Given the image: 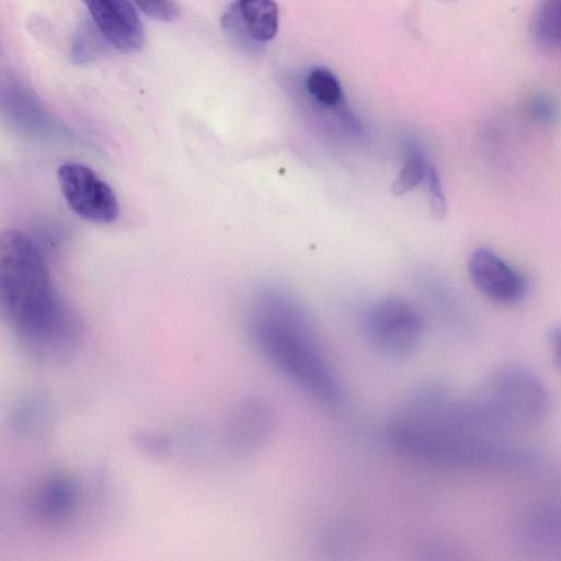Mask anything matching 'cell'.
<instances>
[{"label": "cell", "instance_id": "cell-1", "mask_svg": "<svg viewBox=\"0 0 561 561\" xmlns=\"http://www.w3.org/2000/svg\"><path fill=\"white\" fill-rule=\"evenodd\" d=\"M0 316L39 358L60 359L76 342V332L48 289L39 251L15 230L0 233Z\"/></svg>", "mask_w": 561, "mask_h": 561}, {"label": "cell", "instance_id": "cell-2", "mask_svg": "<svg viewBox=\"0 0 561 561\" xmlns=\"http://www.w3.org/2000/svg\"><path fill=\"white\" fill-rule=\"evenodd\" d=\"M250 336L259 353L307 396L329 407L342 402L340 379L295 306L264 304L251 319Z\"/></svg>", "mask_w": 561, "mask_h": 561}, {"label": "cell", "instance_id": "cell-3", "mask_svg": "<svg viewBox=\"0 0 561 561\" xmlns=\"http://www.w3.org/2000/svg\"><path fill=\"white\" fill-rule=\"evenodd\" d=\"M549 399L541 379L519 365L501 366L459 402L445 404L447 420L471 434H513L536 427Z\"/></svg>", "mask_w": 561, "mask_h": 561}, {"label": "cell", "instance_id": "cell-4", "mask_svg": "<svg viewBox=\"0 0 561 561\" xmlns=\"http://www.w3.org/2000/svg\"><path fill=\"white\" fill-rule=\"evenodd\" d=\"M365 334L370 344L387 357L403 359L419 347L423 320L410 302L388 297L374 304L365 314Z\"/></svg>", "mask_w": 561, "mask_h": 561}, {"label": "cell", "instance_id": "cell-5", "mask_svg": "<svg viewBox=\"0 0 561 561\" xmlns=\"http://www.w3.org/2000/svg\"><path fill=\"white\" fill-rule=\"evenodd\" d=\"M274 427V411L264 399H240L217 430L221 456L245 459L255 455L271 439Z\"/></svg>", "mask_w": 561, "mask_h": 561}, {"label": "cell", "instance_id": "cell-6", "mask_svg": "<svg viewBox=\"0 0 561 561\" xmlns=\"http://www.w3.org/2000/svg\"><path fill=\"white\" fill-rule=\"evenodd\" d=\"M58 179L65 199L77 215L99 224L116 220L119 215L117 197L93 170L66 163L59 168Z\"/></svg>", "mask_w": 561, "mask_h": 561}, {"label": "cell", "instance_id": "cell-7", "mask_svg": "<svg viewBox=\"0 0 561 561\" xmlns=\"http://www.w3.org/2000/svg\"><path fill=\"white\" fill-rule=\"evenodd\" d=\"M468 272L476 288L497 302H515L527 293V280L490 249H477L469 260Z\"/></svg>", "mask_w": 561, "mask_h": 561}, {"label": "cell", "instance_id": "cell-8", "mask_svg": "<svg viewBox=\"0 0 561 561\" xmlns=\"http://www.w3.org/2000/svg\"><path fill=\"white\" fill-rule=\"evenodd\" d=\"M106 41L126 53L139 50L145 41L142 24L130 0H82Z\"/></svg>", "mask_w": 561, "mask_h": 561}, {"label": "cell", "instance_id": "cell-9", "mask_svg": "<svg viewBox=\"0 0 561 561\" xmlns=\"http://www.w3.org/2000/svg\"><path fill=\"white\" fill-rule=\"evenodd\" d=\"M77 501V486L65 476L49 477L39 485L35 495L37 512L53 523L67 519L76 508Z\"/></svg>", "mask_w": 561, "mask_h": 561}, {"label": "cell", "instance_id": "cell-10", "mask_svg": "<svg viewBox=\"0 0 561 561\" xmlns=\"http://www.w3.org/2000/svg\"><path fill=\"white\" fill-rule=\"evenodd\" d=\"M239 18L253 42L261 45L275 37L278 8L274 0H237Z\"/></svg>", "mask_w": 561, "mask_h": 561}, {"label": "cell", "instance_id": "cell-11", "mask_svg": "<svg viewBox=\"0 0 561 561\" xmlns=\"http://www.w3.org/2000/svg\"><path fill=\"white\" fill-rule=\"evenodd\" d=\"M306 89L313 101L325 107L336 106L343 98L340 81L332 71L323 67H317L309 71L306 78Z\"/></svg>", "mask_w": 561, "mask_h": 561}, {"label": "cell", "instance_id": "cell-12", "mask_svg": "<svg viewBox=\"0 0 561 561\" xmlns=\"http://www.w3.org/2000/svg\"><path fill=\"white\" fill-rule=\"evenodd\" d=\"M106 43L94 23H83L72 38L71 59L80 65L94 61L106 50Z\"/></svg>", "mask_w": 561, "mask_h": 561}, {"label": "cell", "instance_id": "cell-13", "mask_svg": "<svg viewBox=\"0 0 561 561\" xmlns=\"http://www.w3.org/2000/svg\"><path fill=\"white\" fill-rule=\"evenodd\" d=\"M430 165L416 150L407 156L397 178L391 185V193L394 196H402L414 190L423 181H426Z\"/></svg>", "mask_w": 561, "mask_h": 561}, {"label": "cell", "instance_id": "cell-14", "mask_svg": "<svg viewBox=\"0 0 561 561\" xmlns=\"http://www.w3.org/2000/svg\"><path fill=\"white\" fill-rule=\"evenodd\" d=\"M534 34L547 46L560 43V0H545L534 18Z\"/></svg>", "mask_w": 561, "mask_h": 561}, {"label": "cell", "instance_id": "cell-15", "mask_svg": "<svg viewBox=\"0 0 561 561\" xmlns=\"http://www.w3.org/2000/svg\"><path fill=\"white\" fill-rule=\"evenodd\" d=\"M133 442L141 455L151 459H163L174 448V438L167 433L154 430H138L133 435Z\"/></svg>", "mask_w": 561, "mask_h": 561}, {"label": "cell", "instance_id": "cell-16", "mask_svg": "<svg viewBox=\"0 0 561 561\" xmlns=\"http://www.w3.org/2000/svg\"><path fill=\"white\" fill-rule=\"evenodd\" d=\"M221 24L227 35L238 44L242 49L249 51L259 50V44L252 41L247 33L237 11L236 3L226 10L222 15Z\"/></svg>", "mask_w": 561, "mask_h": 561}, {"label": "cell", "instance_id": "cell-17", "mask_svg": "<svg viewBox=\"0 0 561 561\" xmlns=\"http://www.w3.org/2000/svg\"><path fill=\"white\" fill-rule=\"evenodd\" d=\"M148 16L158 21H172L180 13L175 0H134Z\"/></svg>", "mask_w": 561, "mask_h": 561}, {"label": "cell", "instance_id": "cell-18", "mask_svg": "<svg viewBox=\"0 0 561 561\" xmlns=\"http://www.w3.org/2000/svg\"><path fill=\"white\" fill-rule=\"evenodd\" d=\"M426 181L432 215L436 219H442L446 215L447 203L439 174L435 168H430Z\"/></svg>", "mask_w": 561, "mask_h": 561}]
</instances>
